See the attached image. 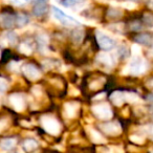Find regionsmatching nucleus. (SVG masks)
Here are the masks:
<instances>
[{
	"label": "nucleus",
	"instance_id": "f257e3e1",
	"mask_svg": "<svg viewBox=\"0 0 153 153\" xmlns=\"http://www.w3.org/2000/svg\"><path fill=\"white\" fill-rule=\"evenodd\" d=\"M41 124H42L45 131H47L48 133L56 135V134H58L60 132V125L53 117H42Z\"/></svg>",
	"mask_w": 153,
	"mask_h": 153
},
{
	"label": "nucleus",
	"instance_id": "f03ea898",
	"mask_svg": "<svg viewBox=\"0 0 153 153\" xmlns=\"http://www.w3.org/2000/svg\"><path fill=\"white\" fill-rule=\"evenodd\" d=\"M92 112L100 120H109L112 117V111H111L110 107L106 104L94 105L92 107Z\"/></svg>",
	"mask_w": 153,
	"mask_h": 153
},
{
	"label": "nucleus",
	"instance_id": "7ed1b4c3",
	"mask_svg": "<svg viewBox=\"0 0 153 153\" xmlns=\"http://www.w3.org/2000/svg\"><path fill=\"white\" fill-rule=\"evenodd\" d=\"M97 41H98L99 46L105 51H109V49L113 48L115 44L112 38H110L102 32H97Z\"/></svg>",
	"mask_w": 153,
	"mask_h": 153
},
{
	"label": "nucleus",
	"instance_id": "20e7f679",
	"mask_svg": "<svg viewBox=\"0 0 153 153\" xmlns=\"http://www.w3.org/2000/svg\"><path fill=\"white\" fill-rule=\"evenodd\" d=\"M53 17H55L57 20H59V21L61 22L62 24H64V25H71V24L79 23V21H76V19H74L71 16L66 15L65 13H63V12H62L60 9H58V7H53Z\"/></svg>",
	"mask_w": 153,
	"mask_h": 153
},
{
	"label": "nucleus",
	"instance_id": "39448f33",
	"mask_svg": "<svg viewBox=\"0 0 153 153\" xmlns=\"http://www.w3.org/2000/svg\"><path fill=\"white\" fill-rule=\"evenodd\" d=\"M23 74L24 76L30 80H38L40 78V71L39 69L34 65V64H26V65L23 66Z\"/></svg>",
	"mask_w": 153,
	"mask_h": 153
},
{
	"label": "nucleus",
	"instance_id": "423d86ee",
	"mask_svg": "<svg viewBox=\"0 0 153 153\" xmlns=\"http://www.w3.org/2000/svg\"><path fill=\"white\" fill-rule=\"evenodd\" d=\"M100 127L105 133L109 134V135H115L121 132V126L117 122H108V123L101 125Z\"/></svg>",
	"mask_w": 153,
	"mask_h": 153
},
{
	"label": "nucleus",
	"instance_id": "0eeeda50",
	"mask_svg": "<svg viewBox=\"0 0 153 153\" xmlns=\"http://www.w3.org/2000/svg\"><path fill=\"white\" fill-rule=\"evenodd\" d=\"M16 23V18L11 14H1L0 15V25L4 28H12Z\"/></svg>",
	"mask_w": 153,
	"mask_h": 153
},
{
	"label": "nucleus",
	"instance_id": "6e6552de",
	"mask_svg": "<svg viewBox=\"0 0 153 153\" xmlns=\"http://www.w3.org/2000/svg\"><path fill=\"white\" fill-rule=\"evenodd\" d=\"M10 101H11L14 108H15L17 111H22L24 109V107H25L23 98H22L20 94H12V96L10 97Z\"/></svg>",
	"mask_w": 153,
	"mask_h": 153
},
{
	"label": "nucleus",
	"instance_id": "1a4fd4ad",
	"mask_svg": "<svg viewBox=\"0 0 153 153\" xmlns=\"http://www.w3.org/2000/svg\"><path fill=\"white\" fill-rule=\"evenodd\" d=\"M134 41L138 44L150 46L153 44V37L150 34H140L134 38Z\"/></svg>",
	"mask_w": 153,
	"mask_h": 153
},
{
	"label": "nucleus",
	"instance_id": "9d476101",
	"mask_svg": "<svg viewBox=\"0 0 153 153\" xmlns=\"http://www.w3.org/2000/svg\"><path fill=\"white\" fill-rule=\"evenodd\" d=\"M47 4L46 2H41V3H37V4H34V9H33V13H34L35 16H42L44 15L47 12Z\"/></svg>",
	"mask_w": 153,
	"mask_h": 153
},
{
	"label": "nucleus",
	"instance_id": "9b49d317",
	"mask_svg": "<svg viewBox=\"0 0 153 153\" xmlns=\"http://www.w3.org/2000/svg\"><path fill=\"white\" fill-rule=\"evenodd\" d=\"M72 41L76 44H80L84 39V30L82 28H74L72 32Z\"/></svg>",
	"mask_w": 153,
	"mask_h": 153
},
{
	"label": "nucleus",
	"instance_id": "f8f14e48",
	"mask_svg": "<svg viewBox=\"0 0 153 153\" xmlns=\"http://www.w3.org/2000/svg\"><path fill=\"white\" fill-rule=\"evenodd\" d=\"M110 100L112 101L115 105L121 106V105L123 104L124 100H125V96H124L121 91H115L110 96Z\"/></svg>",
	"mask_w": 153,
	"mask_h": 153
},
{
	"label": "nucleus",
	"instance_id": "ddd939ff",
	"mask_svg": "<svg viewBox=\"0 0 153 153\" xmlns=\"http://www.w3.org/2000/svg\"><path fill=\"white\" fill-rule=\"evenodd\" d=\"M16 145V140L14 138H4L0 142V148L3 150H11Z\"/></svg>",
	"mask_w": 153,
	"mask_h": 153
},
{
	"label": "nucleus",
	"instance_id": "4468645a",
	"mask_svg": "<svg viewBox=\"0 0 153 153\" xmlns=\"http://www.w3.org/2000/svg\"><path fill=\"white\" fill-rule=\"evenodd\" d=\"M78 109V104H74V103H67L65 105V112L68 117H72L76 114V111Z\"/></svg>",
	"mask_w": 153,
	"mask_h": 153
},
{
	"label": "nucleus",
	"instance_id": "2eb2a0df",
	"mask_svg": "<svg viewBox=\"0 0 153 153\" xmlns=\"http://www.w3.org/2000/svg\"><path fill=\"white\" fill-rule=\"evenodd\" d=\"M38 147V143L35 140H25L23 142V148L25 151H33Z\"/></svg>",
	"mask_w": 153,
	"mask_h": 153
},
{
	"label": "nucleus",
	"instance_id": "dca6fc26",
	"mask_svg": "<svg viewBox=\"0 0 153 153\" xmlns=\"http://www.w3.org/2000/svg\"><path fill=\"white\" fill-rule=\"evenodd\" d=\"M98 60L102 63L106 64V65H111L112 64V58L110 55H108L107 53H101L98 56Z\"/></svg>",
	"mask_w": 153,
	"mask_h": 153
},
{
	"label": "nucleus",
	"instance_id": "f3484780",
	"mask_svg": "<svg viewBox=\"0 0 153 153\" xmlns=\"http://www.w3.org/2000/svg\"><path fill=\"white\" fill-rule=\"evenodd\" d=\"M28 21H30V19H28L27 16L24 15V14H18V15L16 16V23L19 26L26 25V24L28 23Z\"/></svg>",
	"mask_w": 153,
	"mask_h": 153
},
{
	"label": "nucleus",
	"instance_id": "a211bd4d",
	"mask_svg": "<svg viewBox=\"0 0 153 153\" xmlns=\"http://www.w3.org/2000/svg\"><path fill=\"white\" fill-rule=\"evenodd\" d=\"M142 68V61L140 59H135L131 62L130 64V69L133 74H137L140 71V69Z\"/></svg>",
	"mask_w": 153,
	"mask_h": 153
},
{
	"label": "nucleus",
	"instance_id": "6ab92c4d",
	"mask_svg": "<svg viewBox=\"0 0 153 153\" xmlns=\"http://www.w3.org/2000/svg\"><path fill=\"white\" fill-rule=\"evenodd\" d=\"M90 135H91L90 136L91 140H94V143H105V138H103L102 135H101L98 131H96V130L91 129V131H90Z\"/></svg>",
	"mask_w": 153,
	"mask_h": 153
},
{
	"label": "nucleus",
	"instance_id": "aec40b11",
	"mask_svg": "<svg viewBox=\"0 0 153 153\" xmlns=\"http://www.w3.org/2000/svg\"><path fill=\"white\" fill-rule=\"evenodd\" d=\"M3 36L7 39V42H10L11 44H15V43L17 42V35L14 32H7V33H4Z\"/></svg>",
	"mask_w": 153,
	"mask_h": 153
},
{
	"label": "nucleus",
	"instance_id": "412c9836",
	"mask_svg": "<svg viewBox=\"0 0 153 153\" xmlns=\"http://www.w3.org/2000/svg\"><path fill=\"white\" fill-rule=\"evenodd\" d=\"M19 49L21 53H25V55H30V53L33 51V46L28 42H23L21 45H20Z\"/></svg>",
	"mask_w": 153,
	"mask_h": 153
},
{
	"label": "nucleus",
	"instance_id": "4be33fe9",
	"mask_svg": "<svg viewBox=\"0 0 153 153\" xmlns=\"http://www.w3.org/2000/svg\"><path fill=\"white\" fill-rule=\"evenodd\" d=\"M84 0H63L62 1V4L66 7H76L78 4H81Z\"/></svg>",
	"mask_w": 153,
	"mask_h": 153
},
{
	"label": "nucleus",
	"instance_id": "5701e85b",
	"mask_svg": "<svg viewBox=\"0 0 153 153\" xmlns=\"http://www.w3.org/2000/svg\"><path fill=\"white\" fill-rule=\"evenodd\" d=\"M107 14H108V16L111 18H119V17H121L123 13H122V11H120V10H117V9H110Z\"/></svg>",
	"mask_w": 153,
	"mask_h": 153
},
{
	"label": "nucleus",
	"instance_id": "b1692460",
	"mask_svg": "<svg viewBox=\"0 0 153 153\" xmlns=\"http://www.w3.org/2000/svg\"><path fill=\"white\" fill-rule=\"evenodd\" d=\"M144 22L147 25L153 26V15L150 13H147L144 15Z\"/></svg>",
	"mask_w": 153,
	"mask_h": 153
},
{
	"label": "nucleus",
	"instance_id": "393cba45",
	"mask_svg": "<svg viewBox=\"0 0 153 153\" xmlns=\"http://www.w3.org/2000/svg\"><path fill=\"white\" fill-rule=\"evenodd\" d=\"M38 43L40 46H46L47 43H48V39L45 35H40L38 37Z\"/></svg>",
	"mask_w": 153,
	"mask_h": 153
},
{
	"label": "nucleus",
	"instance_id": "a878e982",
	"mask_svg": "<svg viewBox=\"0 0 153 153\" xmlns=\"http://www.w3.org/2000/svg\"><path fill=\"white\" fill-rule=\"evenodd\" d=\"M9 87V83L5 79L0 78V92H4Z\"/></svg>",
	"mask_w": 153,
	"mask_h": 153
},
{
	"label": "nucleus",
	"instance_id": "bb28decb",
	"mask_svg": "<svg viewBox=\"0 0 153 153\" xmlns=\"http://www.w3.org/2000/svg\"><path fill=\"white\" fill-rule=\"evenodd\" d=\"M117 53L121 58H127L128 57V49L125 46H121L117 51Z\"/></svg>",
	"mask_w": 153,
	"mask_h": 153
},
{
	"label": "nucleus",
	"instance_id": "cd10ccee",
	"mask_svg": "<svg viewBox=\"0 0 153 153\" xmlns=\"http://www.w3.org/2000/svg\"><path fill=\"white\" fill-rule=\"evenodd\" d=\"M130 27H131L132 30H142V23H140V21H133L131 24H130Z\"/></svg>",
	"mask_w": 153,
	"mask_h": 153
},
{
	"label": "nucleus",
	"instance_id": "c85d7f7f",
	"mask_svg": "<svg viewBox=\"0 0 153 153\" xmlns=\"http://www.w3.org/2000/svg\"><path fill=\"white\" fill-rule=\"evenodd\" d=\"M5 126H7V121L5 120H0V131L2 129H4Z\"/></svg>",
	"mask_w": 153,
	"mask_h": 153
},
{
	"label": "nucleus",
	"instance_id": "c756f323",
	"mask_svg": "<svg viewBox=\"0 0 153 153\" xmlns=\"http://www.w3.org/2000/svg\"><path fill=\"white\" fill-rule=\"evenodd\" d=\"M33 4H37V3H41V2H47V0H30Z\"/></svg>",
	"mask_w": 153,
	"mask_h": 153
},
{
	"label": "nucleus",
	"instance_id": "7c9ffc66",
	"mask_svg": "<svg viewBox=\"0 0 153 153\" xmlns=\"http://www.w3.org/2000/svg\"><path fill=\"white\" fill-rule=\"evenodd\" d=\"M147 100H148L150 103H153V94H149V96L147 97Z\"/></svg>",
	"mask_w": 153,
	"mask_h": 153
},
{
	"label": "nucleus",
	"instance_id": "2f4dec72",
	"mask_svg": "<svg viewBox=\"0 0 153 153\" xmlns=\"http://www.w3.org/2000/svg\"><path fill=\"white\" fill-rule=\"evenodd\" d=\"M149 80H150L152 83H151V84L150 83H147V86H148L149 88H151V89H152V88H153V78H151V79H149Z\"/></svg>",
	"mask_w": 153,
	"mask_h": 153
},
{
	"label": "nucleus",
	"instance_id": "473e14b6",
	"mask_svg": "<svg viewBox=\"0 0 153 153\" xmlns=\"http://www.w3.org/2000/svg\"><path fill=\"white\" fill-rule=\"evenodd\" d=\"M151 113H152V117H153V107L151 108Z\"/></svg>",
	"mask_w": 153,
	"mask_h": 153
}]
</instances>
